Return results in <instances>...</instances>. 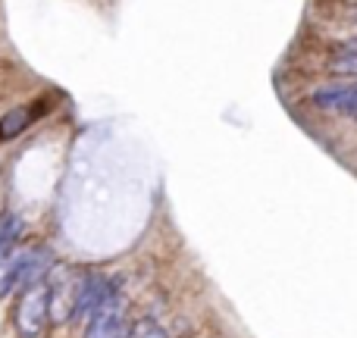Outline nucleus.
Returning <instances> with one entry per match:
<instances>
[{
	"label": "nucleus",
	"mask_w": 357,
	"mask_h": 338,
	"mask_svg": "<svg viewBox=\"0 0 357 338\" xmlns=\"http://www.w3.org/2000/svg\"><path fill=\"white\" fill-rule=\"evenodd\" d=\"M116 295H123V279L110 276V272H104V270L85 266L79 276V295H75L73 323H88V316H91L94 310H100Z\"/></svg>",
	"instance_id": "1"
},
{
	"label": "nucleus",
	"mask_w": 357,
	"mask_h": 338,
	"mask_svg": "<svg viewBox=\"0 0 357 338\" xmlns=\"http://www.w3.org/2000/svg\"><path fill=\"white\" fill-rule=\"evenodd\" d=\"M25 254H29V245H19V247H13V251L0 254V301H6L10 295L19 291V276H22Z\"/></svg>",
	"instance_id": "6"
},
{
	"label": "nucleus",
	"mask_w": 357,
	"mask_h": 338,
	"mask_svg": "<svg viewBox=\"0 0 357 338\" xmlns=\"http://www.w3.org/2000/svg\"><path fill=\"white\" fill-rule=\"evenodd\" d=\"M29 123H31L29 107H13V110H6L3 119H0V141H13V138H19L25 129H29Z\"/></svg>",
	"instance_id": "7"
},
{
	"label": "nucleus",
	"mask_w": 357,
	"mask_h": 338,
	"mask_svg": "<svg viewBox=\"0 0 357 338\" xmlns=\"http://www.w3.org/2000/svg\"><path fill=\"white\" fill-rule=\"evenodd\" d=\"M79 276L82 270L73 263H56L54 272L47 276V314L50 326H69L73 323L75 295H79Z\"/></svg>",
	"instance_id": "3"
},
{
	"label": "nucleus",
	"mask_w": 357,
	"mask_h": 338,
	"mask_svg": "<svg viewBox=\"0 0 357 338\" xmlns=\"http://www.w3.org/2000/svg\"><path fill=\"white\" fill-rule=\"evenodd\" d=\"M354 19H357V13H354Z\"/></svg>",
	"instance_id": "10"
},
{
	"label": "nucleus",
	"mask_w": 357,
	"mask_h": 338,
	"mask_svg": "<svg viewBox=\"0 0 357 338\" xmlns=\"http://www.w3.org/2000/svg\"><path fill=\"white\" fill-rule=\"evenodd\" d=\"M314 104L326 113H342V116H357V82L354 85H326L314 91Z\"/></svg>",
	"instance_id": "5"
},
{
	"label": "nucleus",
	"mask_w": 357,
	"mask_h": 338,
	"mask_svg": "<svg viewBox=\"0 0 357 338\" xmlns=\"http://www.w3.org/2000/svg\"><path fill=\"white\" fill-rule=\"evenodd\" d=\"M129 326L132 323L126 316V295H116L88 316L82 338H129Z\"/></svg>",
	"instance_id": "4"
},
{
	"label": "nucleus",
	"mask_w": 357,
	"mask_h": 338,
	"mask_svg": "<svg viewBox=\"0 0 357 338\" xmlns=\"http://www.w3.org/2000/svg\"><path fill=\"white\" fill-rule=\"evenodd\" d=\"M50 326L47 314V282L29 285V289L16 291V304H13V329L19 338H41L44 329Z\"/></svg>",
	"instance_id": "2"
},
{
	"label": "nucleus",
	"mask_w": 357,
	"mask_h": 338,
	"mask_svg": "<svg viewBox=\"0 0 357 338\" xmlns=\"http://www.w3.org/2000/svg\"><path fill=\"white\" fill-rule=\"evenodd\" d=\"M345 50H357V41H348V44H345Z\"/></svg>",
	"instance_id": "9"
},
{
	"label": "nucleus",
	"mask_w": 357,
	"mask_h": 338,
	"mask_svg": "<svg viewBox=\"0 0 357 338\" xmlns=\"http://www.w3.org/2000/svg\"><path fill=\"white\" fill-rule=\"evenodd\" d=\"M129 338H169V332L154 320V316H142L129 326Z\"/></svg>",
	"instance_id": "8"
}]
</instances>
